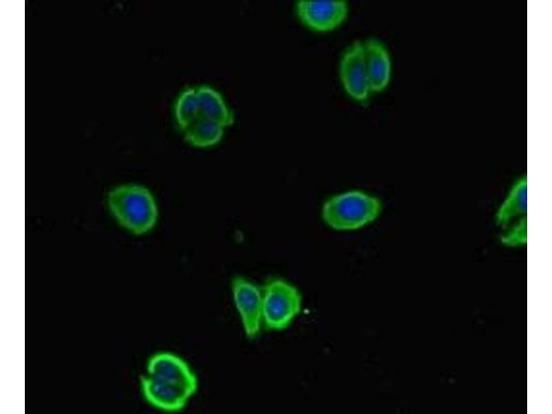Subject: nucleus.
Returning a JSON list of instances; mask_svg holds the SVG:
<instances>
[{
	"label": "nucleus",
	"mask_w": 552,
	"mask_h": 414,
	"mask_svg": "<svg viewBox=\"0 0 552 414\" xmlns=\"http://www.w3.org/2000/svg\"><path fill=\"white\" fill-rule=\"evenodd\" d=\"M339 75L345 90L352 98L359 101L368 99L371 91L364 43L356 41L346 48L341 59Z\"/></svg>",
	"instance_id": "5"
},
{
	"label": "nucleus",
	"mask_w": 552,
	"mask_h": 414,
	"mask_svg": "<svg viewBox=\"0 0 552 414\" xmlns=\"http://www.w3.org/2000/svg\"><path fill=\"white\" fill-rule=\"evenodd\" d=\"M108 206L117 221L135 234L150 230L156 224L158 211L155 199L144 186L125 184L112 189Z\"/></svg>",
	"instance_id": "1"
},
{
	"label": "nucleus",
	"mask_w": 552,
	"mask_h": 414,
	"mask_svg": "<svg viewBox=\"0 0 552 414\" xmlns=\"http://www.w3.org/2000/svg\"><path fill=\"white\" fill-rule=\"evenodd\" d=\"M147 375L188 388L195 393L197 379L188 364L181 357L167 352L158 353L148 360Z\"/></svg>",
	"instance_id": "8"
},
{
	"label": "nucleus",
	"mask_w": 552,
	"mask_h": 414,
	"mask_svg": "<svg viewBox=\"0 0 552 414\" xmlns=\"http://www.w3.org/2000/svg\"><path fill=\"white\" fill-rule=\"evenodd\" d=\"M141 387L144 397L151 405L169 412L181 410L195 394L186 387L147 374L141 377Z\"/></svg>",
	"instance_id": "7"
},
{
	"label": "nucleus",
	"mask_w": 552,
	"mask_h": 414,
	"mask_svg": "<svg viewBox=\"0 0 552 414\" xmlns=\"http://www.w3.org/2000/svg\"><path fill=\"white\" fill-rule=\"evenodd\" d=\"M183 133L184 139L190 145L206 148L216 145L221 141L224 134V127L215 121L198 117Z\"/></svg>",
	"instance_id": "12"
},
{
	"label": "nucleus",
	"mask_w": 552,
	"mask_h": 414,
	"mask_svg": "<svg viewBox=\"0 0 552 414\" xmlns=\"http://www.w3.org/2000/svg\"><path fill=\"white\" fill-rule=\"evenodd\" d=\"M232 292L245 333L248 337L253 338L259 333L263 322L262 292L257 286L240 277L233 279Z\"/></svg>",
	"instance_id": "6"
},
{
	"label": "nucleus",
	"mask_w": 552,
	"mask_h": 414,
	"mask_svg": "<svg viewBox=\"0 0 552 414\" xmlns=\"http://www.w3.org/2000/svg\"><path fill=\"white\" fill-rule=\"evenodd\" d=\"M196 90L199 100V117L215 121L224 128L234 124L233 112L218 91L207 85L199 86Z\"/></svg>",
	"instance_id": "11"
},
{
	"label": "nucleus",
	"mask_w": 552,
	"mask_h": 414,
	"mask_svg": "<svg viewBox=\"0 0 552 414\" xmlns=\"http://www.w3.org/2000/svg\"><path fill=\"white\" fill-rule=\"evenodd\" d=\"M302 296L298 290L281 279L269 280L262 290V319L266 328H286L300 313Z\"/></svg>",
	"instance_id": "3"
},
{
	"label": "nucleus",
	"mask_w": 552,
	"mask_h": 414,
	"mask_svg": "<svg viewBox=\"0 0 552 414\" xmlns=\"http://www.w3.org/2000/svg\"><path fill=\"white\" fill-rule=\"evenodd\" d=\"M295 10L304 25L315 31L328 32L345 21L348 6L344 0H299L296 2Z\"/></svg>",
	"instance_id": "4"
},
{
	"label": "nucleus",
	"mask_w": 552,
	"mask_h": 414,
	"mask_svg": "<svg viewBox=\"0 0 552 414\" xmlns=\"http://www.w3.org/2000/svg\"><path fill=\"white\" fill-rule=\"evenodd\" d=\"M526 176L519 177L512 185L495 214L497 226L505 228L526 217Z\"/></svg>",
	"instance_id": "10"
},
{
	"label": "nucleus",
	"mask_w": 552,
	"mask_h": 414,
	"mask_svg": "<svg viewBox=\"0 0 552 414\" xmlns=\"http://www.w3.org/2000/svg\"><path fill=\"white\" fill-rule=\"evenodd\" d=\"M526 217L513 222L505 228L501 235L502 244L511 247L523 246L526 244Z\"/></svg>",
	"instance_id": "14"
},
{
	"label": "nucleus",
	"mask_w": 552,
	"mask_h": 414,
	"mask_svg": "<svg viewBox=\"0 0 552 414\" xmlns=\"http://www.w3.org/2000/svg\"><path fill=\"white\" fill-rule=\"evenodd\" d=\"M175 119L179 129L184 132L199 117V100L196 88H187L175 103Z\"/></svg>",
	"instance_id": "13"
},
{
	"label": "nucleus",
	"mask_w": 552,
	"mask_h": 414,
	"mask_svg": "<svg viewBox=\"0 0 552 414\" xmlns=\"http://www.w3.org/2000/svg\"><path fill=\"white\" fill-rule=\"evenodd\" d=\"M364 59L371 92H379L388 86L391 63L388 50L377 39H370L364 43Z\"/></svg>",
	"instance_id": "9"
},
{
	"label": "nucleus",
	"mask_w": 552,
	"mask_h": 414,
	"mask_svg": "<svg viewBox=\"0 0 552 414\" xmlns=\"http://www.w3.org/2000/svg\"><path fill=\"white\" fill-rule=\"evenodd\" d=\"M379 199L359 190L341 193L329 198L323 205L324 221L338 230L359 228L374 221L380 214Z\"/></svg>",
	"instance_id": "2"
}]
</instances>
